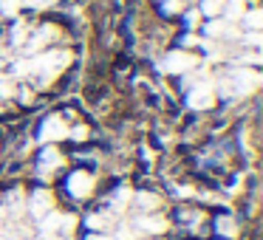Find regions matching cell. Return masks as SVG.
I'll return each mask as SVG.
<instances>
[{
	"mask_svg": "<svg viewBox=\"0 0 263 240\" xmlns=\"http://www.w3.org/2000/svg\"><path fill=\"white\" fill-rule=\"evenodd\" d=\"M71 65V51H46L37 59H31V71H43V74H60Z\"/></svg>",
	"mask_w": 263,
	"mask_h": 240,
	"instance_id": "obj_1",
	"label": "cell"
},
{
	"mask_svg": "<svg viewBox=\"0 0 263 240\" xmlns=\"http://www.w3.org/2000/svg\"><path fill=\"white\" fill-rule=\"evenodd\" d=\"M77 226V217L74 215H60V212H48V215L40 217V229L43 234H54V232H71Z\"/></svg>",
	"mask_w": 263,
	"mask_h": 240,
	"instance_id": "obj_2",
	"label": "cell"
},
{
	"mask_svg": "<svg viewBox=\"0 0 263 240\" xmlns=\"http://www.w3.org/2000/svg\"><path fill=\"white\" fill-rule=\"evenodd\" d=\"M187 105H190L193 110H206V108H212V105H215V91H212L210 82H198L195 88H190Z\"/></svg>",
	"mask_w": 263,
	"mask_h": 240,
	"instance_id": "obj_3",
	"label": "cell"
},
{
	"mask_svg": "<svg viewBox=\"0 0 263 240\" xmlns=\"http://www.w3.org/2000/svg\"><path fill=\"white\" fill-rule=\"evenodd\" d=\"M190 68H195V57H190L187 51H170L161 59V71L164 74H184Z\"/></svg>",
	"mask_w": 263,
	"mask_h": 240,
	"instance_id": "obj_4",
	"label": "cell"
},
{
	"mask_svg": "<svg viewBox=\"0 0 263 240\" xmlns=\"http://www.w3.org/2000/svg\"><path fill=\"white\" fill-rule=\"evenodd\" d=\"M68 136V125H65L60 116H48L40 127V142L43 144H51V142H60V138Z\"/></svg>",
	"mask_w": 263,
	"mask_h": 240,
	"instance_id": "obj_5",
	"label": "cell"
},
{
	"mask_svg": "<svg viewBox=\"0 0 263 240\" xmlns=\"http://www.w3.org/2000/svg\"><path fill=\"white\" fill-rule=\"evenodd\" d=\"M232 85H235V93H238V96H246V93H252L260 85V74H257V71H249V68H240L232 74Z\"/></svg>",
	"mask_w": 263,
	"mask_h": 240,
	"instance_id": "obj_6",
	"label": "cell"
},
{
	"mask_svg": "<svg viewBox=\"0 0 263 240\" xmlns=\"http://www.w3.org/2000/svg\"><path fill=\"white\" fill-rule=\"evenodd\" d=\"M68 192L74 198H88L93 192V175L91 172H74L68 178Z\"/></svg>",
	"mask_w": 263,
	"mask_h": 240,
	"instance_id": "obj_7",
	"label": "cell"
},
{
	"mask_svg": "<svg viewBox=\"0 0 263 240\" xmlns=\"http://www.w3.org/2000/svg\"><path fill=\"white\" fill-rule=\"evenodd\" d=\"M54 209V198H51V192L48 189H37L34 195H31V201H29V212L40 221L43 215H48V212Z\"/></svg>",
	"mask_w": 263,
	"mask_h": 240,
	"instance_id": "obj_8",
	"label": "cell"
},
{
	"mask_svg": "<svg viewBox=\"0 0 263 240\" xmlns=\"http://www.w3.org/2000/svg\"><path fill=\"white\" fill-rule=\"evenodd\" d=\"M136 229L144 234H161L167 229V221L161 215H142L136 217Z\"/></svg>",
	"mask_w": 263,
	"mask_h": 240,
	"instance_id": "obj_9",
	"label": "cell"
},
{
	"mask_svg": "<svg viewBox=\"0 0 263 240\" xmlns=\"http://www.w3.org/2000/svg\"><path fill=\"white\" fill-rule=\"evenodd\" d=\"M206 37H212V40H221V37H238V31H235L232 23H223V20L212 17L210 23H206Z\"/></svg>",
	"mask_w": 263,
	"mask_h": 240,
	"instance_id": "obj_10",
	"label": "cell"
},
{
	"mask_svg": "<svg viewBox=\"0 0 263 240\" xmlns=\"http://www.w3.org/2000/svg\"><path fill=\"white\" fill-rule=\"evenodd\" d=\"M40 164H43L40 170H43V172H48V170H54V167H60V164H63V155H60L57 150H51V147H48V150H43Z\"/></svg>",
	"mask_w": 263,
	"mask_h": 240,
	"instance_id": "obj_11",
	"label": "cell"
},
{
	"mask_svg": "<svg viewBox=\"0 0 263 240\" xmlns=\"http://www.w3.org/2000/svg\"><path fill=\"white\" fill-rule=\"evenodd\" d=\"M51 37H54V26H43V29H40V31H37V34H34V37H31V43H29V48H31V51H40V48H43V46H46V43H48V40H51Z\"/></svg>",
	"mask_w": 263,
	"mask_h": 240,
	"instance_id": "obj_12",
	"label": "cell"
},
{
	"mask_svg": "<svg viewBox=\"0 0 263 240\" xmlns=\"http://www.w3.org/2000/svg\"><path fill=\"white\" fill-rule=\"evenodd\" d=\"M136 204L142 206L144 212H156L161 206V198H159V195H153V192H139L136 195Z\"/></svg>",
	"mask_w": 263,
	"mask_h": 240,
	"instance_id": "obj_13",
	"label": "cell"
},
{
	"mask_svg": "<svg viewBox=\"0 0 263 240\" xmlns=\"http://www.w3.org/2000/svg\"><path fill=\"white\" fill-rule=\"evenodd\" d=\"M215 229H218V234H223V237H235L238 234V226H235V221L229 215H221L215 221Z\"/></svg>",
	"mask_w": 263,
	"mask_h": 240,
	"instance_id": "obj_14",
	"label": "cell"
},
{
	"mask_svg": "<svg viewBox=\"0 0 263 240\" xmlns=\"http://www.w3.org/2000/svg\"><path fill=\"white\" fill-rule=\"evenodd\" d=\"M240 20H243V26H246L249 31H260V26H263V12H260V9H252V12H243V17H240Z\"/></svg>",
	"mask_w": 263,
	"mask_h": 240,
	"instance_id": "obj_15",
	"label": "cell"
},
{
	"mask_svg": "<svg viewBox=\"0 0 263 240\" xmlns=\"http://www.w3.org/2000/svg\"><path fill=\"white\" fill-rule=\"evenodd\" d=\"M246 12V3L243 0H229V3H223V14H227L229 20H240Z\"/></svg>",
	"mask_w": 263,
	"mask_h": 240,
	"instance_id": "obj_16",
	"label": "cell"
},
{
	"mask_svg": "<svg viewBox=\"0 0 263 240\" xmlns=\"http://www.w3.org/2000/svg\"><path fill=\"white\" fill-rule=\"evenodd\" d=\"M223 3H227V0H201V14L218 17V14H223Z\"/></svg>",
	"mask_w": 263,
	"mask_h": 240,
	"instance_id": "obj_17",
	"label": "cell"
},
{
	"mask_svg": "<svg viewBox=\"0 0 263 240\" xmlns=\"http://www.w3.org/2000/svg\"><path fill=\"white\" fill-rule=\"evenodd\" d=\"M6 204H9V212H14V215H20L23 212V192L20 189H14V192L6 195Z\"/></svg>",
	"mask_w": 263,
	"mask_h": 240,
	"instance_id": "obj_18",
	"label": "cell"
},
{
	"mask_svg": "<svg viewBox=\"0 0 263 240\" xmlns=\"http://www.w3.org/2000/svg\"><path fill=\"white\" fill-rule=\"evenodd\" d=\"M130 195H133V192H130L127 187H119V189H116V195H114V209L119 212L122 206H125L127 201H130Z\"/></svg>",
	"mask_w": 263,
	"mask_h": 240,
	"instance_id": "obj_19",
	"label": "cell"
},
{
	"mask_svg": "<svg viewBox=\"0 0 263 240\" xmlns=\"http://www.w3.org/2000/svg\"><path fill=\"white\" fill-rule=\"evenodd\" d=\"M26 31H29V26H26V23H17L12 29V43H14V46H20V43L26 40Z\"/></svg>",
	"mask_w": 263,
	"mask_h": 240,
	"instance_id": "obj_20",
	"label": "cell"
},
{
	"mask_svg": "<svg viewBox=\"0 0 263 240\" xmlns=\"http://www.w3.org/2000/svg\"><path fill=\"white\" fill-rule=\"evenodd\" d=\"M108 223H110L108 215H91L88 217V226L91 229H108Z\"/></svg>",
	"mask_w": 263,
	"mask_h": 240,
	"instance_id": "obj_21",
	"label": "cell"
},
{
	"mask_svg": "<svg viewBox=\"0 0 263 240\" xmlns=\"http://www.w3.org/2000/svg\"><path fill=\"white\" fill-rule=\"evenodd\" d=\"M17 9H20V0H0V12L3 14H17Z\"/></svg>",
	"mask_w": 263,
	"mask_h": 240,
	"instance_id": "obj_22",
	"label": "cell"
},
{
	"mask_svg": "<svg viewBox=\"0 0 263 240\" xmlns=\"http://www.w3.org/2000/svg\"><path fill=\"white\" fill-rule=\"evenodd\" d=\"M161 12L164 14H178L181 12V0H164V3H161Z\"/></svg>",
	"mask_w": 263,
	"mask_h": 240,
	"instance_id": "obj_23",
	"label": "cell"
},
{
	"mask_svg": "<svg viewBox=\"0 0 263 240\" xmlns=\"http://www.w3.org/2000/svg\"><path fill=\"white\" fill-rule=\"evenodd\" d=\"M20 3H26V6H31V9H48V6H54L57 0H20Z\"/></svg>",
	"mask_w": 263,
	"mask_h": 240,
	"instance_id": "obj_24",
	"label": "cell"
},
{
	"mask_svg": "<svg viewBox=\"0 0 263 240\" xmlns=\"http://www.w3.org/2000/svg\"><path fill=\"white\" fill-rule=\"evenodd\" d=\"M0 96H14V85L3 76H0Z\"/></svg>",
	"mask_w": 263,
	"mask_h": 240,
	"instance_id": "obj_25",
	"label": "cell"
},
{
	"mask_svg": "<svg viewBox=\"0 0 263 240\" xmlns=\"http://www.w3.org/2000/svg\"><path fill=\"white\" fill-rule=\"evenodd\" d=\"M14 74H17V76L31 74V59H29V63H17V65H14Z\"/></svg>",
	"mask_w": 263,
	"mask_h": 240,
	"instance_id": "obj_26",
	"label": "cell"
},
{
	"mask_svg": "<svg viewBox=\"0 0 263 240\" xmlns=\"http://www.w3.org/2000/svg\"><path fill=\"white\" fill-rule=\"evenodd\" d=\"M201 20V12H187V26H198Z\"/></svg>",
	"mask_w": 263,
	"mask_h": 240,
	"instance_id": "obj_27",
	"label": "cell"
},
{
	"mask_svg": "<svg viewBox=\"0 0 263 240\" xmlns=\"http://www.w3.org/2000/svg\"><path fill=\"white\" fill-rule=\"evenodd\" d=\"M68 133H71L74 138H85V136H88V130H85V127H74V130H68Z\"/></svg>",
	"mask_w": 263,
	"mask_h": 240,
	"instance_id": "obj_28",
	"label": "cell"
},
{
	"mask_svg": "<svg viewBox=\"0 0 263 240\" xmlns=\"http://www.w3.org/2000/svg\"><path fill=\"white\" fill-rule=\"evenodd\" d=\"M88 240H114V237H88Z\"/></svg>",
	"mask_w": 263,
	"mask_h": 240,
	"instance_id": "obj_29",
	"label": "cell"
}]
</instances>
